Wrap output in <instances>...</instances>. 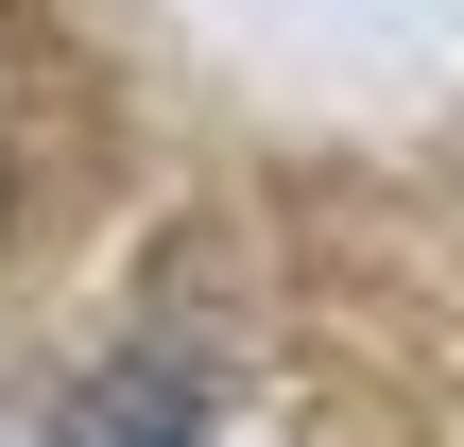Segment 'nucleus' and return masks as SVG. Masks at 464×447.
Wrapping results in <instances>:
<instances>
[{
  "label": "nucleus",
  "mask_w": 464,
  "mask_h": 447,
  "mask_svg": "<svg viewBox=\"0 0 464 447\" xmlns=\"http://www.w3.org/2000/svg\"><path fill=\"white\" fill-rule=\"evenodd\" d=\"M69 447H207V379L155 345V362H121V379H86V413H69Z\"/></svg>",
  "instance_id": "1"
},
{
  "label": "nucleus",
  "mask_w": 464,
  "mask_h": 447,
  "mask_svg": "<svg viewBox=\"0 0 464 447\" xmlns=\"http://www.w3.org/2000/svg\"><path fill=\"white\" fill-rule=\"evenodd\" d=\"M0 189H17V155H0Z\"/></svg>",
  "instance_id": "2"
}]
</instances>
